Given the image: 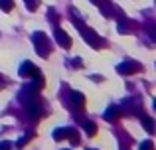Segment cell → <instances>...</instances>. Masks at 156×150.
Here are the masks:
<instances>
[{"label": "cell", "mask_w": 156, "mask_h": 150, "mask_svg": "<svg viewBox=\"0 0 156 150\" xmlns=\"http://www.w3.org/2000/svg\"><path fill=\"white\" fill-rule=\"evenodd\" d=\"M34 42H36V50H38L40 55H48V51H50V46H48V42H44L42 40V34H36L34 36Z\"/></svg>", "instance_id": "1"}, {"label": "cell", "mask_w": 156, "mask_h": 150, "mask_svg": "<svg viewBox=\"0 0 156 150\" xmlns=\"http://www.w3.org/2000/svg\"><path fill=\"white\" fill-rule=\"evenodd\" d=\"M20 75H24V77H28V75H30V77H36V75H40V71H38V67H36L34 65V63H24V65H22V69H20Z\"/></svg>", "instance_id": "2"}, {"label": "cell", "mask_w": 156, "mask_h": 150, "mask_svg": "<svg viewBox=\"0 0 156 150\" xmlns=\"http://www.w3.org/2000/svg\"><path fill=\"white\" fill-rule=\"evenodd\" d=\"M55 38H57V42H59L61 46L65 47V50H67V47L71 46V40L67 38V34H65L63 30H55Z\"/></svg>", "instance_id": "3"}, {"label": "cell", "mask_w": 156, "mask_h": 150, "mask_svg": "<svg viewBox=\"0 0 156 150\" xmlns=\"http://www.w3.org/2000/svg\"><path fill=\"white\" fill-rule=\"evenodd\" d=\"M138 69H140V65H138V63H134V61L122 63V65L119 67V71H121V73H134V71H138Z\"/></svg>", "instance_id": "4"}, {"label": "cell", "mask_w": 156, "mask_h": 150, "mask_svg": "<svg viewBox=\"0 0 156 150\" xmlns=\"http://www.w3.org/2000/svg\"><path fill=\"white\" fill-rule=\"evenodd\" d=\"M119 115H121V113H119V109L117 107H111L109 111L105 113V119L107 120H115V119H119Z\"/></svg>", "instance_id": "5"}, {"label": "cell", "mask_w": 156, "mask_h": 150, "mask_svg": "<svg viewBox=\"0 0 156 150\" xmlns=\"http://www.w3.org/2000/svg\"><path fill=\"white\" fill-rule=\"evenodd\" d=\"M71 99H73V103H75L77 107H83L85 99H83V95H81V93H71Z\"/></svg>", "instance_id": "6"}, {"label": "cell", "mask_w": 156, "mask_h": 150, "mask_svg": "<svg viewBox=\"0 0 156 150\" xmlns=\"http://www.w3.org/2000/svg\"><path fill=\"white\" fill-rule=\"evenodd\" d=\"M83 127H85V131H87V134H95V132H97V127L93 123H85Z\"/></svg>", "instance_id": "7"}, {"label": "cell", "mask_w": 156, "mask_h": 150, "mask_svg": "<svg viewBox=\"0 0 156 150\" xmlns=\"http://www.w3.org/2000/svg\"><path fill=\"white\" fill-rule=\"evenodd\" d=\"M26 2H28V8H30V10H36V8H38V0H26Z\"/></svg>", "instance_id": "8"}, {"label": "cell", "mask_w": 156, "mask_h": 150, "mask_svg": "<svg viewBox=\"0 0 156 150\" xmlns=\"http://www.w3.org/2000/svg\"><path fill=\"white\" fill-rule=\"evenodd\" d=\"M140 150H152V142H150V140L142 142V144H140Z\"/></svg>", "instance_id": "9"}, {"label": "cell", "mask_w": 156, "mask_h": 150, "mask_svg": "<svg viewBox=\"0 0 156 150\" xmlns=\"http://www.w3.org/2000/svg\"><path fill=\"white\" fill-rule=\"evenodd\" d=\"M142 123H144V127L148 128V132H152V120H150V119H144Z\"/></svg>", "instance_id": "10"}, {"label": "cell", "mask_w": 156, "mask_h": 150, "mask_svg": "<svg viewBox=\"0 0 156 150\" xmlns=\"http://www.w3.org/2000/svg\"><path fill=\"white\" fill-rule=\"evenodd\" d=\"M8 148H10V144H8V142H0V150H8Z\"/></svg>", "instance_id": "11"}]
</instances>
